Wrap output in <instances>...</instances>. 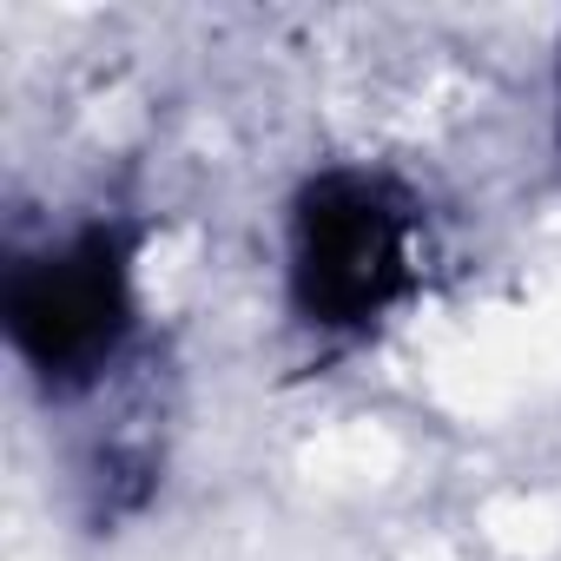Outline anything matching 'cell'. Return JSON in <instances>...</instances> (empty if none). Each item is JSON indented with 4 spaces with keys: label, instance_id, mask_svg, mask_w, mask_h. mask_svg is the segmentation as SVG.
I'll return each instance as SVG.
<instances>
[{
    "label": "cell",
    "instance_id": "obj_1",
    "mask_svg": "<svg viewBox=\"0 0 561 561\" xmlns=\"http://www.w3.org/2000/svg\"><path fill=\"white\" fill-rule=\"evenodd\" d=\"M285 285L305 331L364 337L416 285V205L383 172H318L291 198Z\"/></svg>",
    "mask_w": 561,
    "mask_h": 561
},
{
    "label": "cell",
    "instance_id": "obj_2",
    "mask_svg": "<svg viewBox=\"0 0 561 561\" xmlns=\"http://www.w3.org/2000/svg\"><path fill=\"white\" fill-rule=\"evenodd\" d=\"M133 238L119 225H80L73 238L14 257L0 324L14 357L47 397L93 390L133 337Z\"/></svg>",
    "mask_w": 561,
    "mask_h": 561
},
{
    "label": "cell",
    "instance_id": "obj_3",
    "mask_svg": "<svg viewBox=\"0 0 561 561\" xmlns=\"http://www.w3.org/2000/svg\"><path fill=\"white\" fill-rule=\"evenodd\" d=\"M554 119H561V67H554Z\"/></svg>",
    "mask_w": 561,
    "mask_h": 561
}]
</instances>
